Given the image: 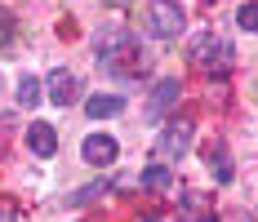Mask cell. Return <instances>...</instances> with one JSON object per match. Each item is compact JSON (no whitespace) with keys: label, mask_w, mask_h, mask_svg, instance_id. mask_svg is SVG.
I'll return each mask as SVG.
<instances>
[{"label":"cell","mask_w":258,"mask_h":222,"mask_svg":"<svg viewBox=\"0 0 258 222\" xmlns=\"http://www.w3.org/2000/svg\"><path fill=\"white\" fill-rule=\"evenodd\" d=\"M143 187H147L152 196H165V191L174 187V173H169V165H147V169H143Z\"/></svg>","instance_id":"cell-9"},{"label":"cell","mask_w":258,"mask_h":222,"mask_svg":"<svg viewBox=\"0 0 258 222\" xmlns=\"http://www.w3.org/2000/svg\"><path fill=\"white\" fill-rule=\"evenodd\" d=\"M236 222H249V218H245V213H240V218H236Z\"/></svg>","instance_id":"cell-15"},{"label":"cell","mask_w":258,"mask_h":222,"mask_svg":"<svg viewBox=\"0 0 258 222\" xmlns=\"http://www.w3.org/2000/svg\"><path fill=\"white\" fill-rule=\"evenodd\" d=\"M80 156H85L94 169H107V165L120 156V147H116V138H107V133H89L85 147H80Z\"/></svg>","instance_id":"cell-6"},{"label":"cell","mask_w":258,"mask_h":222,"mask_svg":"<svg viewBox=\"0 0 258 222\" xmlns=\"http://www.w3.org/2000/svg\"><path fill=\"white\" fill-rule=\"evenodd\" d=\"M27 147L36 151L40 160L53 156V151H58V129H53V124H31V129H27Z\"/></svg>","instance_id":"cell-7"},{"label":"cell","mask_w":258,"mask_h":222,"mask_svg":"<svg viewBox=\"0 0 258 222\" xmlns=\"http://www.w3.org/2000/svg\"><path fill=\"white\" fill-rule=\"evenodd\" d=\"M0 222H18V218H9V213H0Z\"/></svg>","instance_id":"cell-14"},{"label":"cell","mask_w":258,"mask_h":222,"mask_svg":"<svg viewBox=\"0 0 258 222\" xmlns=\"http://www.w3.org/2000/svg\"><path fill=\"white\" fill-rule=\"evenodd\" d=\"M45 98H49L53 107H72V102H80V80H76V71L53 67L49 80H45Z\"/></svg>","instance_id":"cell-4"},{"label":"cell","mask_w":258,"mask_h":222,"mask_svg":"<svg viewBox=\"0 0 258 222\" xmlns=\"http://www.w3.org/2000/svg\"><path fill=\"white\" fill-rule=\"evenodd\" d=\"M187 18H182V5L178 0H147V31L156 40H178Z\"/></svg>","instance_id":"cell-1"},{"label":"cell","mask_w":258,"mask_h":222,"mask_svg":"<svg viewBox=\"0 0 258 222\" xmlns=\"http://www.w3.org/2000/svg\"><path fill=\"white\" fill-rule=\"evenodd\" d=\"M103 191H107L103 182H94V187H80V191H72V196H67V204H89V200L103 196Z\"/></svg>","instance_id":"cell-12"},{"label":"cell","mask_w":258,"mask_h":222,"mask_svg":"<svg viewBox=\"0 0 258 222\" xmlns=\"http://www.w3.org/2000/svg\"><path fill=\"white\" fill-rule=\"evenodd\" d=\"M85 111H89V120H111V116L125 111V98L120 94H94V98L85 102Z\"/></svg>","instance_id":"cell-8"},{"label":"cell","mask_w":258,"mask_h":222,"mask_svg":"<svg viewBox=\"0 0 258 222\" xmlns=\"http://www.w3.org/2000/svg\"><path fill=\"white\" fill-rule=\"evenodd\" d=\"M191 138H196V124L191 120H169L160 129V138H156V160H160V165L182 160V151L191 147Z\"/></svg>","instance_id":"cell-2"},{"label":"cell","mask_w":258,"mask_h":222,"mask_svg":"<svg viewBox=\"0 0 258 222\" xmlns=\"http://www.w3.org/2000/svg\"><path fill=\"white\" fill-rule=\"evenodd\" d=\"M5 40H9V14L0 9V45H5Z\"/></svg>","instance_id":"cell-13"},{"label":"cell","mask_w":258,"mask_h":222,"mask_svg":"<svg viewBox=\"0 0 258 222\" xmlns=\"http://www.w3.org/2000/svg\"><path fill=\"white\" fill-rule=\"evenodd\" d=\"M191 62L196 67H205V71H227V62H232V49L214 36V31H201L196 40H191Z\"/></svg>","instance_id":"cell-3"},{"label":"cell","mask_w":258,"mask_h":222,"mask_svg":"<svg viewBox=\"0 0 258 222\" xmlns=\"http://www.w3.org/2000/svg\"><path fill=\"white\" fill-rule=\"evenodd\" d=\"M178 94H182V85L169 76V80H156L152 85V94H147V120H160L174 102H178Z\"/></svg>","instance_id":"cell-5"},{"label":"cell","mask_w":258,"mask_h":222,"mask_svg":"<svg viewBox=\"0 0 258 222\" xmlns=\"http://www.w3.org/2000/svg\"><path fill=\"white\" fill-rule=\"evenodd\" d=\"M40 89H45V85H40L36 76H23V80H18V102H23V107H36V102H40Z\"/></svg>","instance_id":"cell-10"},{"label":"cell","mask_w":258,"mask_h":222,"mask_svg":"<svg viewBox=\"0 0 258 222\" xmlns=\"http://www.w3.org/2000/svg\"><path fill=\"white\" fill-rule=\"evenodd\" d=\"M236 23H240V31H254L258 36V0H249V5L236 9Z\"/></svg>","instance_id":"cell-11"}]
</instances>
